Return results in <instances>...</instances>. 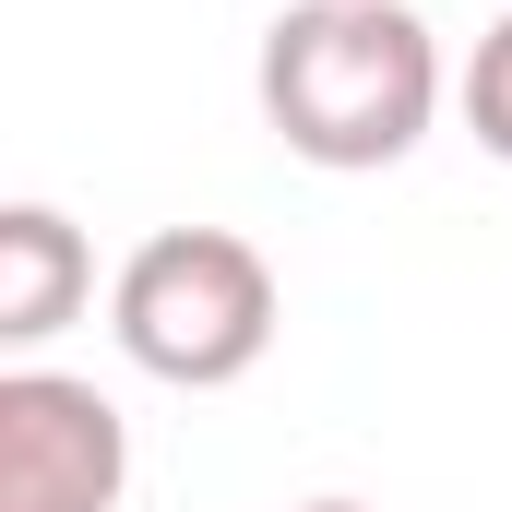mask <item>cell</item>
Wrapping results in <instances>:
<instances>
[{"label": "cell", "mask_w": 512, "mask_h": 512, "mask_svg": "<svg viewBox=\"0 0 512 512\" xmlns=\"http://www.w3.org/2000/svg\"><path fill=\"white\" fill-rule=\"evenodd\" d=\"M298 512H370V501H298Z\"/></svg>", "instance_id": "cell-6"}, {"label": "cell", "mask_w": 512, "mask_h": 512, "mask_svg": "<svg viewBox=\"0 0 512 512\" xmlns=\"http://www.w3.org/2000/svg\"><path fill=\"white\" fill-rule=\"evenodd\" d=\"M286 298H274V262L239 239V227H155L143 251L120 262L108 286V334L143 382H179V393H227L262 370Z\"/></svg>", "instance_id": "cell-2"}, {"label": "cell", "mask_w": 512, "mask_h": 512, "mask_svg": "<svg viewBox=\"0 0 512 512\" xmlns=\"http://www.w3.org/2000/svg\"><path fill=\"white\" fill-rule=\"evenodd\" d=\"M96 298V251L60 203H0V346L36 358L48 334H72V310Z\"/></svg>", "instance_id": "cell-4"}, {"label": "cell", "mask_w": 512, "mask_h": 512, "mask_svg": "<svg viewBox=\"0 0 512 512\" xmlns=\"http://www.w3.org/2000/svg\"><path fill=\"white\" fill-rule=\"evenodd\" d=\"M453 96H465V131L512 167V12L477 36V60H465V84H453Z\"/></svg>", "instance_id": "cell-5"}, {"label": "cell", "mask_w": 512, "mask_h": 512, "mask_svg": "<svg viewBox=\"0 0 512 512\" xmlns=\"http://www.w3.org/2000/svg\"><path fill=\"white\" fill-rule=\"evenodd\" d=\"M131 429L72 370H0V512H120Z\"/></svg>", "instance_id": "cell-3"}, {"label": "cell", "mask_w": 512, "mask_h": 512, "mask_svg": "<svg viewBox=\"0 0 512 512\" xmlns=\"http://www.w3.org/2000/svg\"><path fill=\"white\" fill-rule=\"evenodd\" d=\"M262 120L298 167H393L441 120V36L405 0H298L262 36Z\"/></svg>", "instance_id": "cell-1"}]
</instances>
